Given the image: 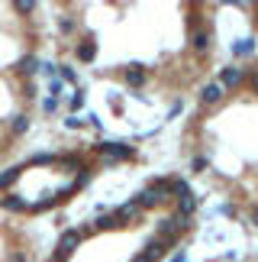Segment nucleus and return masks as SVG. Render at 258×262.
Returning <instances> with one entry per match:
<instances>
[{
	"instance_id": "obj_13",
	"label": "nucleus",
	"mask_w": 258,
	"mask_h": 262,
	"mask_svg": "<svg viewBox=\"0 0 258 262\" xmlns=\"http://www.w3.org/2000/svg\"><path fill=\"white\" fill-rule=\"evenodd\" d=\"M194 46H197V49H207V46H210V39H207L203 33H197V36H194Z\"/></svg>"
},
{
	"instance_id": "obj_6",
	"label": "nucleus",
	"mask_w": 258,
	"mask_h": 262,
	"mask_svg": "<svg viewBox=\"0 0 258 262\" xmlns=\"http://www.w3.org/2000/svg\"><path fill=\"white\" fill-rule=\"evenodd\" d=\"M94 55H97V46L94 42H84L81 49H78V58H81V62H91Z\"/></svg>"
},
{
	"instance_id": "obj_8",
	"label": "nucleus",
	"mask_w": 258,
	"mask_h": 262,
	"mask_svg": "<svg viewBox=\"0 0 258 262\" xmlns=\"http://www.w3.org/2000/svg\"><path fill=\"white\" fill-rule=\"evenodd\" d=\"M26 129H29V120H26L23 114H16V117H13V133L19 136V133H26Z\"/></svg>"
},
{
	"instance_id": "obj_3",
	"label": "nucleus",
	"mask_w": 258,
	"mask_h": 262,
	"mask_svg": "<svg viewBox=\"0 0 258 262\" xmlns=\"http://www.w3.org/2000/svg\"><path fill=\"white\" fill-rule=\"evenodd\" d=\"M165 239H155V243H148V249H145V253L142 256H139L136 262H158V259H162V253H165Z\"/></svg>"
},
{
	"instance_id": "obj_18",
	"label": "nucleus",
	"mask_w": 258,
	"mask_h": 262,
	"mask_svg": "<svg viewBox=\"0 0 258 262\" xmlns=\"http://www.w3.org/2000/svg\"><path fill=\"white\" fill-rule=\"evenodd\" d=\"M52 262H58V259H52Z\"/></svg>"
},
{
	"instance_id": "obj_16",
	"label": "nucleus",
	"mask_w": 258,
	"mask_h": 262,
	"mask_svg": "<svg viewBox=\"0 0 258 262\" xmlns=\"http://www.w3.org/2000/svg\"><path fill=\"white\" fill-rule=\"evenodd\" d=\"M255 91H258V78H255Z\"/></svg>"
},
{
	"instance_id": "obj_7",
	"label": "nucleus",
	"mask_w": 258,
	"mask_h": 262,
	"mask_svg": "<svg viewBox=\"0 0 258 262\" xmlns=\"http://www.w3.org/2000/svg\"><path fill=\"white\" fill-rule=\"evenodd\" d=\"M239 78H242L239 68H226V72H223V84H239Z\"/></svg>"
},
{
	"instance_id": "obj_2",
	"label": "nucleus",
	"mask_w": 258,
	"mask_h": 262,
	"mask_svg": "<svg viewBox=\"0 0 258 262\" xmlns=\"http://www.w3.org/2000/svg\"><path fill=\"white\" fill-rule=\"evenodd\" d=\"M168 191H171L168 185H155V188H148V191L139 194V204H142V207H152V204H158V201L168 194Z\"/></svg>"
},
{
	"instance_id": "obj_17",
	"label": "nucleus",
	"mask_w": 258,
	"mask_h": 262,
	"mask_svg": "<svg viewBox=\"0 0 258 262\" xmlns=\"http://www.w3.org/2000/svg\"><path fill=\"white\" fill-rule=\"evenodd\" d=\"M255 224H258V214H255Z\"/></svg>"
},
{
	"instance_id": "obj_15",
	"label": "nucleus",
	"mask_w": 258,
	"mask_h": 262,
	"mask_svg": "<svg viewBox=\"0 0 258 262\" xmlns=\"http://www.w3.org/2000/svg\"><path fill=\"white\" fill-rule=\"evenodd\" d=\"M10 262H26V256L23 253H13V259H10Z\"/></svg>"
},
{
	"instance_id": "obj_9",
	"label": "nucleus",
	"mask_w": 258,
	"mask_h": 262,
	"mask_svg": "<svg viewBox=\"0 0 258 262\" xmlns=\"http://www.w3.org/2000/svg\"><path fill=\"white\" fill-rule=\"evenodd\" d=\"M4 207H7V210H23L26 204H23L16 194H7V198H4Z\"/></svg>"
},
{
	"instance_id": "obj_14",
	"label": "nucleus",
	"mask_w": 258,
	"mask_h": 262,
	"mask_svg": "<svg viewBox=\"0 0 258 262\" xmlns=\"http://www.w3.org/2000/svg\"><path fill=\"white\" fill-rule=\"evenodd\" d=\"M16 10H19V13H33L36 4H26V0H23V4H16Z\"/></svg>"
},
{
	"instance_id": "obj_10",
	"label": "nucleus",
	"mask_w": 258,
	"mask_h": 262,
	"mask_svg": "<svg viewBox=\"0 0 258 262\" xmlns=\"http://www.w3.org/2000/svg\"><path fill=\"white\" fill-rule=\"evenodd\" d=\"M36 65H39V62H36L33 55H29V58H23V62H19V72H23V75H29V72H36Z\"/></svg>"
},
{
	"instance_id": "obj_1",
	"label": "nucleus",
	"mask_w": 258,
	"mask_h": 262,
	"mask_svg": "<svg viewBox=\"0 0 258 262\" xmlns=\"http://www.w3.org/2000/svg\"><path fill=\"white\" fill-rule=\"evenodd\" d=\"M78 243H81V233H78V230H68V233L58 239V253H55V259H58V262H65L68 256L74 253V246H78Z\"/></svg>"
},
{
	"instance_id": "obj_11",
	"label": "nucleus",
	"mask_w": 258,
	"mask_h": 262,
	"mask_svg": "<svg viewBox=\"0 0 258 262\" xmlns=\"http://www.w3.org/2000/svg\"><path fill=\"white\" fill-rule=\"evenodd\" d=\"M16 175H19V168H7V172L0 175V188H7V185H10V181H13Z\"/></svg>"
},
{
	"instance_id": "obj_12",
	"label": "nucleus",
	"mask_w": 258,
	"mask_h": 262,
	"mask_svg": "<svg viewBox=\"0 0 258 262\" xmlns=\"http://www.w3.org/2000/svg\"><path fill=\"white\" fill-rule=\"evenodd\" d=\"M126 81H129V84H142V72H139V68H133V72L126 75Z\"/></svg>"
},
{
	"instance_id": "obj_4",
	"label": "nucleus",
	"mask_w": 258,
	"mask_h": 262,
	"mask_svg": "<svg viewBox=\"0 0 258 262\" xmlns=\"http://www.w3.org/2000/svg\"><path fill=\"white\" fill-rule=\"evenodd\" d=\"M100 149H104L107 156H120V159H123V156H129V146H120V143H104Z\"/></svg>"
},
{
	"instance_id": "obj_5",
	"label": "nucleus",
	"mask_w": 258,
	"mask_h": 262,
	"mask_svg": "<svg viewBox=\"0 0 258 262\" xmlns=\"http://www.w3.org/2000/svg\"><path fill=\"white\" fill-rule=\"evenodd\" d=\"M220 94H223V88H220V84H207V88H203V100H207V104L220 100Z\"/></svg>"
}]
</instances>
